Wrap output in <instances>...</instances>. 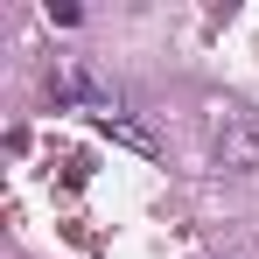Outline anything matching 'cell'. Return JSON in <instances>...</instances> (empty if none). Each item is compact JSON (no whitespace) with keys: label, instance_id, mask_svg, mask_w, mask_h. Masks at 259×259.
<instances>
[{"label":"cell","instance_id":"cell-1","mask_svg":"<svg viewBox=\"0 0 259 259\" xmlns=\"http://www.w3.org/2000/svg\"><path fill=\"white\" fill-rule=\"evenodd\" d=\"M210 154H217V168H231V175H259V119L245 105H224L217 112Z\"/></svg>","mask_w":259,"mask_h":259},{"label":"cell","instance_id":"cell-2","mask_svg":"<svg viewBox=\"0 0 259 259\" xmlns=\"http://www.w3.org/2000/svg\"><path fill=\"white\" fill-rule=\"evenodd\" d=\"M98 126L112 133V140H126V147H140V154H154V133H147V126H133L126 112H105V119H98Z\"/></svg>","mask_w":259,"mask_h":259}]
</instances>
